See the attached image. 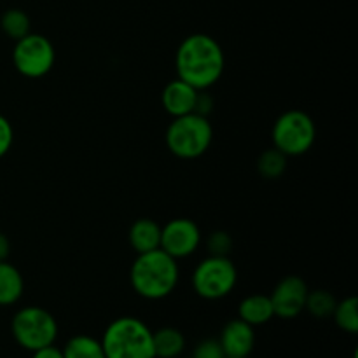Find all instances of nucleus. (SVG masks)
I'll return each instance as SVG.
<instances>
[{
	"mask_svg": "<svg viewBox=\"0 0 358 358\" xmlns=\"http://www.w3.org/2000/svg\"><path fill=\"white\" fill-rule=\"evenodd\" d=\"M177 77L196 90L217 84L226 69L222 45L206 34H192L180 42L175 55Z\"/></svg>",
	"mask_w": 358,
	"mask_h": 358,
	"instance_id": "f257e3e1",
	"label": "nucleus"
},
{
	"mask_svg": "<svg viewBox=\"0 0 358 358\" xmlns=\"http://www.w3.org/2000/svg\"><path fill=\"white\" fill-rule=\"evenodd\" d=\"M178 280V262L161 248L138 254L129 269L131 289L147 301H159L173 294Z\"/></svg>",
	"mask_w": 358,
	"mask_h": 358,
	"instance_id": "f03ea898",
	"label": "nucleus"
},
{
	"mask_svg": "<svg viewBox=\"0 0 358 358\" xmlns=\"http://www.w3.org/2000/svg\"><path fill=\"white\" fill-rule=\"evenodd\" d=\"M105 358H156L152 331L136 317H121L107 325L101 336Z\"/></svg>",
	"mask_w": 358,
	"mask_h": 358,
	"instance_id": "7ed1b4c3",
	"label": "nucleus"
},
{
	"mask_svg": "<svg viewBox=\"0 0 358 358\" xmlns=\"http://www.w3.org/2000/svg\"><path fill=\"white\" fill-rule=\"evenodd\" d=\"M213 128L206 115L192 114L173 117L166 129V147L178 159H198L210 149Z\"/></svg>",
	"mask_w": 358,
	"mask_h": 358,
	"instance_id": "20e7f679",
	"label": "nucleus"
},
{
	"mask_svg": "<svg viewBox=\"0 0 358 358\" xmlns=\"http://www.w3.org/2000/svg\"><path fill=\"white\" fill-rule=\"evenodd\" d=\"M10 332L17 345L27 352H35L55 345L58 338V322L41 306H24L10 320Z\"/></svg>",
	"mask_w": 358,
	"mask_h": 358,
	"instance_id": "39448f33",
	"label": "nucleus"
},
{
	"mask_svg": "<svg viewBox=\"0 0 358 358\" xmlns=\"http://www.w3.org/2000/svg\"><path fill=\"white\" fill-rule=\"evenodd\" d=\"M273 147L287 157L306 154L317 140V126L310 114L303 110H287L273 124Z\"/></svg>",
	"mask_w": 358,
	"mask_h": 358,
	"instance_id": "423d86ee",
	"label": "nucleus"
},
{
	"mask_svg": "<svg viewBox=\"0 0 358 358\" xmlns=\"http://www.w3.org/2000/svg\"><path fill=\"white\" fill-rule=\"evenodd\" d=\"M238 282V269L229 257L208 255L192 273V289L206 301H219L229 296Z\"/></svg>",
	"mask_w": 358,
	"mask_h": 358,
	"instance_id": "0eeeda50",
	"label": "nucleus"
},
{
	"mask_svg": "<svg viewBox=\"0 0 358 358\" xmlns=\"http://www.w3.org/2000/svg\"><path fill=\"white\" fill-rule=\"evenodd\" d=\"M56 62L52 42L45 35L28 34L16 41L13 49L14 69L28 79H41L48 76Z\"/></svg>",
	"mask_w": 358,
	"mask_h": 358,
	"instance_id": "6e6552de",
	"label": "nucleus"
},
{
	"mask_svg": "<svg viewBox=\"0 0 358 358\" xmlns=\"http://www.w3.org/2000/svg\"><path fill=\"white\" fill-rule=\"evenodd\" d=\"M201 245V231L191 219H171L161 227V250L175 261L194 254Z\"/></svg>",
	"mask_w": 358,
	"mask_h": 358,
	"instance_id": "1a4fd4ad",
	"label": "nucleus"
},
{
	"mask_svg": "<svg viewBox=\"0 0 358 358\" xmlns=\"http://www.w3.org/2000/svg\"><path fill=\"white\" fill-rule=\"evenodd\" d=\"M308 292L310 289L301 276H283L275 285L273 292L269 294L275 317L282 318V320H292V318L299 317L306 306Z\"/></svg>",
	"mask_w": 358,
	"mask_h": 358,
	"instance_id": "9d476101",
	"label": "nucleus"
},
{
	"mask_svg": "<svg viewBox=\"0 0 358 358\" xmlns=\"http://www.w3.org/2000/svg\"><path fill=\"white\" fill-rule=\"evenodd\" d=\"M219 343L222 346V352L226 357H250L255 346V331L247 322L240 320V318H234V320L227 322L224 325Z\"/></svg>",
	"mask_w": 358,
	"mask_h": 358,
	"instance_id": "9b49d317",
	"label": "nucleus"
},
{
	"mask_svg": "<svg viewBox=\"0 0 358 358\" xmlns=\"http://www.w3.org/2000/svg\"><path fill=\"white\" fill-rule=\"evenodd\" d=\"M198 91L191 84L184 83L182 79H173L164 86L161 93V103L163 108L171 117H180V115L192 114L196 107V98Z\"/></svg>",
	"mask_w": 358,
	"mask_h": 358,
	"instance_id": "f8f14e48",
	"label": "nucleus"
},
{
	"mask_svg": "<svg viewBox=\"0 0 358 358\" xmlns=\"http://www.w3.org/2000/svg\"><path fill=\"white\" fill-rule=\"evenodd\" d=\"M128 241L136 254L157 250L161 247V226L152 219H138L131 224Z\"/></svg>",
	"mask_w": 358,
	"mask_h": 358,
	"instance_id": "ddd939ff",
	"label": "nucleus"
},
{
	"mask_svg": "<svg viewBox=\"0 0 358 358\" xmlns=\"http://www.w3.org/2000/svg\"><path fill=\"white\" fill-rule=\"evenodd\" d=\"M238 318L247 322L252 327H259V325H266L275 318V311H273V304L269 296L264 294H252V296L245 297L238 306Z\"/></svg>",
	"mask_w": 358,
	"mask_h": 358,
	"instance_id": "4468645a",
	"label": "nucleus"
},
{
	"mask_svg": "<svg viewBox=\"0 0 358 358\" xmlns=\"http://www.w3.org/2000/svg\"><path fill=\"white\" fill-rule=\"evenodd\" d=\"M24 280L16 266L0 262V306H13L23 297Z\"/></svg>",
	"mask_w": 358,
	"mask_h": 358,
	"instance_id": "2eb2a0df",
	"label": "nucleus"
},
{
	"mask_svg": "<svg viewBox=\"0 0 358 358\" xmlns=\"http://www.w3.org/2000/svg\"><path fill=\"white\" fill-rule=\"evenodd\" d=\"M152 345L156 358H180L185 350V338L178 329L163 327L152 331Z\"/></svg>",
	"mask_w": 358,
	"mask_h": 358,
	"instance_id": "dca6fc26",
	"label": "nucleus"
},
{
	"mask_svg": "<svg viewBox=\"0 0 358 358\" xmlns=\"http://www.w3.org/2000/svg\"><path fill=\"white\" fill-rule=\"evenodd\" d=\"M63 358H105L100 339L87 334L73 336L62 350Z\"/></svg>",
	"mask_w": 358,
	"mask_h": 358,
	"instance_id": "f3484780",
	"label": "nucleus"
},
{
	"mask_svg": "<svg viewBox=\"0 0 358 358\" xmlns=\"http://www.w3.org/2000/svg\"><path fill=\"white\" fill-rule=\"evenodd\" d=\"M287 159L289 157L283 152H280L276 147L264 150L257 159V171L266 180H276L282 177L287 170Z\"/></svg>",
	"mask_w": 358,
	"mask_h": 358,
	"instance_id": "a211bd4d",
	"label": "nucleus"
},
{
	"mask_svg": "<svg viewBox=\"0 0 358 358\" xmlns=\"http://www.w3.org/2000/svg\"><path fill=\"white\" fill-rule=\"evenodd\" d=\"M30 17L21 9H7L0 17V28L14 42L30 34Z\"/></svg>",
	"mask_w": 358,
	"mask_h": 358,
	"instance_id": "6ab92c4d",
	"label": "nucleus"
},
{
	"mask_svg": "<svg viewBox=\"0 0 358 358\" xmlns=\"http://www.w3.org/2000/svg\"><path fill=\"white\" fill-rule=\"evenodd\" d=\"M336 325L348 334L358 332V299L355 296L339 301L332 313Z\"/></svg>",
	"mask_w": 358,
	"mask_h": 358,
	"instance_id": "aec40b11",
	"label": "nucleus"
},
{
	"mask_svg": "<svg viewBox=\"0 0 358 358\" xmlns=\"http://www.w3.org/2000/svg\"><path fill=\"white\" fill-rule=\"evenodd\" d=\"M338 304L336 297L332 296L331 292L324 289L318 290H310L306 297V306H304V311L311 315L315 318H331L332 313H334V308Z\"/></svg>",
	"mask_w": 358,
	"mask_h": 358,
	"instance_id": "412c9836",
	"label": "nucleus"
},
{
	"mask_svg": "<svg viewBox=\"0 0 358 358\" xmlns=\"http://www.w3.org/2000/svg\"><path fill=\"white\" fill-rule=\"evenodd\" d=\"M206 245H208L210 255H224V257H229V252L233 248V240H231V236L226 231H215V233H212L208 236Z\"/></svg>",
	"mask_w": 358,
	"mask_h": 358,
	"instance_id": "4be33fe9",
	"label": "nucleus"
},
{
	"mask_svg": "<svg viewBox=\"0 0 358 358\" xmlns=\"http://www.w3.org/2000/svg\"><path fill=\"white\" fill-rule=\"evenodd\" d=\"M196 358H224L222 346H220L219 339H205V341L199 343L194 350Z\"/></svg>",
	"mask_w": 358,
	"mask_h": 358,
	"instance_id": "5701e85b",
	"label": "nucleus"
},
{
	"mask_svg": "<svg viewBox=\"0 0 358 358\" xmlns=\"http://www.w3.org/2000/svg\"><path fill=\"white\" fill-rule=\"evenodd\" d=\"M14 142V129L13 124L6 115L0 114V159L10 150Z\"/></svg>",
	"mask_w": 358,
	"mask_h": 358,
	"instance_id": "b1692460",
	"label": "nucleus"
},
{
	"mask_svg": "<svg viewBox=\"0 0 358 358\" xmlns=\"http://www.w3.org/2000/svg\"><path fill=\"white\" fill-rule=\"evenodd\" d=\"M212 108H213V98L206 93V90L198 91V98H196V107H194L196 114L206 115V117H208Z\"/></svg>",
	"mask_w": 358,
	"mask_h": 358,
	"instance_id": "393cba45",
	"label": "nucleus"
},
{
	"mask_svg": "<svg viewBox=\"0 0 358 358\" xmlns=\"http://www.w3.org/2000/svg\"><path fill=\"white\" fill-rule=\"evenodd\" d=\"M31 358H63V352L55 345L44 346L41 350L31 352Z\"/></svg>",
	"mask_w": 358,
	"mask_h": 358,
	"instance_id": "a878e982",
	"label": "nucleus"
},
{
	"mask_svg": "<svg viewBox=\"0 0 358 358\" xmlns=\"http://www.w3.org/2000/svg\"><path fill=\"white\" fill-rule=\"evenodd\" d=\"M10 254V241L3 233H0V262L7 261Z\"/></svg>",
	"mask_w": 358,
	"mask_h": 358,
	"instance_id": "bb28decb",
	"label": "nucleus"
},
{
	"mask_svg": "<svg viewBox=\"0 0 358 358\" xmlns=\"http://www.w3.org/2000/svg\"><path fill=\"white\" fill-rule=\"evenodd\" d=\"M224 358H231V357H224ZM241 358H250V357H241Z\"/></svg>",
	"mask_w": 358,
	"mask_h": 358,
	"instance_id": "cd10ccee",
	"label": "nucleus"
},
{
	"mask_svg": "<svg viewBox=\"0 0 358 358\" xmlns=\"http://www.w3.org/2000/svg\"><path fill=\"white\" fill-rule=\"evenodd\" d=\"M185 358H196V357H185Z\"/></svg>",
	"mask_w": 358,
	"mask_h": 358,
	"instance_id": "c85d7f7f",
	"label": "nucleus"
}]
</instances>
